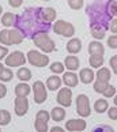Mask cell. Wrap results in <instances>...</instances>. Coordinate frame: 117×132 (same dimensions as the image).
<instances>
[{
    "instance_id": "1",
    "label": "cell",
    "mask_w": 117,
    "mask_h": 132,
    "mask_svg": "<svg viewBox=\"0 0 117 132\" xmlns=\"http://www.w3.org/2000/svg\"><path fill=\"white\" fill-rule=\"evenodd\" d=\"M15 29L19 30L23 37L33 38L36 34L45 31L48 33L49 25L45 23L41 18V8L40 7H29L21 15H16L15 19Z\"/></svg>"
},
{
    "instance_id": "2",
    "label": "cell",
    "mask_w": 117,
    "mask_h": 132,
    "mask_svg": "<svg viewBox=\"0 0 117 132\" xmlns=\"http://www.w3.org/2000/svg\"><path fill=\"white\" fill-rule=\"evenodd\" d=\"M86 12H87V15L90 16V22H91L90 25H98L101 27H104L105 30L109 29V23H110L113 16L106 11V7H105V4L102 3V0H97L94 4H91L90 7H87Z\"/></svg>"
},
{
    "instance_id": "3",
    "label": "cell",
    "mask_w": 117,
    "mask_h": 132,
    "mask_svg": "<svg viewBox=\"0 0 117 132\" xmlns=\"http://www.w3.org/2000/svg\"><path fill=\"white\" fill-rule=\"evenodd\" d=\"M31 40L34 42V45H36L38 49H41L44 53H52V52H55V49H56L55 41H53L52 38L49 37V34L45 33V31L36 34Z\"/></svg>"
},
{
    "instance_id": "4",
    "label": "cell",
    "mask_w": 117,
    "mask_h": 132,
    "mask_svg": "<svg viewBox=\"0 0 117 132\" xmlns=\"http://www.w3.org/2000/svg\"><path fill=\"white\" fill-rule=\"evenodd\" d=\"M23 34L16 29H4L0 31V44L2 45H19L23 42Z\"/></svg>"
},
{
    "instance_id": "5",
    "label": "cell",
    "mask_w": 117,
    "mask_h": 132,
    "mask_svg": "<svg viewBox=\"0 0 117 132\" xmlns=\"http://www.w3.org/2000/svg\"><path fill=\"white\" fill-rule=\"evenodd\" d=\"M26 60L30 63L31 65L38 67V68L46 67L49 64V56L44 55V53L38 52V51H29L27 55H26Z\"/></svg>"
},
{
    "instance_id": "6",
    "label": "cell",
    "mask_w": 117,
    "mask_h": 132,
    "mask_svg": "<svg viewBox=\"0 0 117 132\" xmlns=\"http://www.w3.org/2000/svg\"><path fill=\"white\" fill-rule=\"evenodd\" d=\"M53 31H55L56 34H60V36H63V37L72 38L74 34H75V27H74L72 23L60 19V21H56V23L53 25Z\"/></svg>"
},
{
    "instance_id": "7",
    "label": "cell",
    "mask_w": 117,
    "mask_h": 132,
    "mask_svg": "<svg viewBox=\"0 0 117 132\" xmlns=\"http://www.w3.org/2000/svg\"><path fill=\"white\" fill-rule=\"evenodd\" d=\"M76 112L80 117H89L91 114L90 100L86 94H79L76 98Z\"/></svg>"
},
{
    "instance_id": "8",
    "label": "cell",
    "mask_w": 117,
    "mask_h": 132,
    "mask_svg": "<svg viewBox=\"0 0 117 132\" xmlns=\"http://www.w3.org/2000/svg\"><path fill=\"white\" fill-rule=\"evenodd\" d=\"M33 94H34V102L36 104H44L48 98V91L45 87V83L41 80H36L33 83Z\"/></svg>"
},
{
    "instance_id": "9",
    "label": "cell",
    "mask_w": 117,
    "mask_h": 132,
    "mask_svg": "<svg viewBox=\"0 0 117 132\" xmlns=\"http://www.w3.org/2000/svg\"><path fill=\"white\" fill-rule=\"evenodd\" d=\"M26 55L21 51H14L6 56V65L7 67H22L26 63Z\"/></svg>"
},
{
    "instance_id": "10",
    "label": "cell",
    "mask_w": 117,
    "mask_h": 132,
    "mask_svg": "<svg viewBox=\"0 0 117 132\" xmlns=\"http://www.w3.org/2000/svg\"><path fill=\"white\" fill-rule=\"evenodd\" d=\"M14 110L18 117H23L29 110V101L27 97H16L14 101Z\"/></svg>"
},
{
    "instance_id": "11",
    "label": "cell",
    "mask_w": 117,
    "mask_h": 132,
    "mask_svg": "<svg viewBox=\"0 0 117 132\" xmlns=\"http://www.w3.org/2000/svg\"><path fill=\"white\" fill-rule=\"evenodd\" d=\"M57 102L64 108L71 106V104H72V90L68 89L67 86H65V89H60L58 90V94H57Z\"/></svg>"
},
{
    "instance_id": "12",
    "label": "cell",
    "mask_w": 117,
    "mask_h": 132,
    "mask_svg": "<svg viewBox=\"0 0 117 132\" xmlns=\"http://www.w3.org/2000/svg\"><path fill=\"white\" fill-rule=\"evenodd\" d=\"M86 127L87 124L83 119H71V120L65 121L67 131H85Z\"/></svg>"
},
{
    "instance_id": "13",
    "label": "cell",
    "mask_w": 117,
    "mask_h": 132,
    "mask_svg": "<svg viewBox=\"0 0 117 132\" xmlns=\"http://www.w3.org/2000/svg\"><path fill=\"white\" fill-rule=\"evenodd\" d=\"M56 16H57V12L53 7H45V8H41V18L42 21L51 25L56 21Z\"/></svg>"
},
{
    "instance_id": "14",
    "label": "cell",
    "mask_w": 117,
    "mask_h": 132,
    "mask_svg": "<svg viewBox=\"0 0 117 132\" xmlns=\"http://www.w3.org/2000/svg\"><path fill=\"white\" fill-rule=\"evenodd\" d=\"M61 80L67 87H76L78 83H79V78L74 71H68V72H63Z\"/></svg>"
},
{
    "instance_id": "15",
    "label": "cell",
    "mask_w": 117,
    "mask_h": 132,
    "mask_svg": "<svg viewBox=\"0 0 117 132\" xmlns=\"http://www.w3.org/2000/svg\"><path fill=\"white\" fill-rule=\"evenodd\" d=\"M94 78H95V72L91 70V68H83L80 70L79 72V80L85 85H90V83L94 82Z\"/></svg>"
},
{
    "instance_id": "16",
    "label": "cell",
    "mask_w": 117,
    "mask_h": 132,
    "mask_svg": "<svg viewBox=\"0 0 117 132\" xmlns=\"http://www.w3.org/2000/svg\"><path fill=\"white\" fill-rule=\"evenodd\" d=\"M82 51V41L79 38H71L67 44V52L70 55H76Z\"/></svg>"
},
{
    "instance_id": "17",
    "label": "cell",
    "mask_w": 117,
    "mask_h": 132,
    "mask_svg": "<svg viewBox=\"0 0 117 132\" xmlns=\"http://www.w3.org/2000/svg\"><path fill=\"white\" fill-rule=\"evenodd\" d=\"M61 83H63L61 78L55 74V75H52L46 79V89H49L52 91H56L61 87Z\"/></svg>"
},
{
    "instance_id": "18",
    "label": "cell",
    "mask_w": 117,
    "mask_h": 132,
    "mask_svg": "<svg viewBox=\"0 0 117 132\" xmlns=\"http://www.w3.org/2000/svg\"><path fill=\"white\" fill-rule=\"evenodd\" d=\"M64 67L70 71H76L78 68L80 67V61L79 59L74 55H70V56H65V60H64Z\"/></svg>"
},
{
    "instance_id": "19",
    "label": "cell",
    "mask_w": 117,
    "mask_h": 132,
    "mask_svg": "<svg viewBox=\"0 0 117 132\" xmlns=\"http://www.w3.org/2000/svg\"><path fill=\"white\" fill-rule=\"evenodd\" d=\"M89 53H90V55H99V56H104L105 48H104V45L101 44V41H98V40L91 41V42L89 44Z\"/></svg>"
},
{
    "instance_id": "20",
    "label": "cell",
    "mask_w": 117,
    "mask_h": 132,
    "mask_svg": "<svg viewBox=\"0 0 117 132\" xmlns=\"http://www.w3.org/2000/svg\"><path fill=\"white\" fill-rule=\"evenodd\" d=\"M31 91V87L25 82H21L15 86V95L16 97H27Z\"/></svg>"
},
{
    "instance_id": "21",
    "label": "cell",
    "mask_w": 117,
    "mask_h": 132,
    "mask_svg": "<svg viewBox=\"0 0 117 132\" xmlns=\"http://www.w3.org/2000/svg\"><path fill=\"white\" fill-rule=\"evenodd\" d=\"M64 117H65L64 108L56 106V108H53V109H52V112H51V119H52L53 121L58 123V121H63V120H64Z\"/></svg>"
},
{
    "instance_id": "22",
    "label": "cell",
    "mask_w": 117,
    "mask_h": 132,
    "mask_svg": "<svg viewBox=\"0 0 117 132\" xmlns=\"http://www.w3.org/2000/svg\"><path fill=\"white\" fill-rule=\"evenodd\" d=\"M90 30H91V36L95 38V40H98V41H101V40H104L105 38V29L104 27H101V26H98V25H90Z\"/></svg>"
},
{
    "instance_id": "23",
    "label": "cell",
    "mask_w": 117,
    "mask_h": 132,
    "mask_svg": "<svg viewBox=\"0 0 117 132\" xmlns=\"http://www.w3.org/2000/svg\"><path fill=\"white\" fill-rule=\"evenodd\" d=\"M95 76H97V80L108 82V83H109L112 74H110V70H109V68H106V67H101V68H98V72L95 74Z\"/></svg>"
},
{
    "instance_id": "24",
    "label": "cell",
    "mask_w": 117,
    "mask_h": 132,
    "mask_svg": "<svg viewBox=\"0 0 117 132\" xmlns=\"http://www.w3.org/2000/svg\"><path fill=\"white\" fill-rule=\"evenodd\" d=\"M15 19H16V15L12 12H4L3 16H2V25L6 26V27H12L15 25Z\"/></svg>"
},
{
    "instance_id": "25",
    "label": "cell",
    "mask_w": 117,
    "mask_h": 132,
    "mask_svg": "<svg viewBox=\"0 0 117 132\" xmlns=\"http://www.w3.org/2000/svg\"><path fill=\"white\" fill-rule=\"evenodd\" d=\"M108 108H109V104H108V101H106V98H99V100H97L95 104H94V110L99 114L105 113V112L108 110Z\"/></svg>"
},
{
    "instance_id": "26",
    "label": "cell",
    "mask_w": 117,
    "mask_h": 132,
    "mask_svg": "<svg viewBox=\"0 0 117 132\" xmlns=\"http://www.w3.org/2000/svg\"><path fill=\"white\" fill-rule=\"evenodd\" d=\"M16 78L21 82H27L31 79V71L26 67H21L19 70L16 71Z\"/></svg>"
},
{
    "instance_id": "27",
    "label": "cell",
    "mask_w": 117,
    "mask_h": 132,
    "mask_svg": "<svg viewBox=\"0 0 117 132\" xmlns=\"http://www.w3.org/2000/svg\"><path fill=\"white\" fill-rule=\"evenodd\" d=\"M104 61L105 59L104 56H99V55H90V59H89V63L93 68H101L104 65Z\"/></svg>"
},
{
    "instance_id": "28",
    "label": "cell",
    "mask_w": 117,
    "mask_h": 132,
    "mask_svg": "<svg viewBox=\"0 0 117 132\" xmlns=\"http://www.w3.org/2000/svg\"><path fill=\"white\" fill-rule=\"evenodd\" d=\"M10 121H11V114H10V112L6 110V109H2L0 110V127L8 125Z\"/></svg>"
},
{
    "instance_id": "29",
    "label": "cell",
    "mask_w": 117,
    "mask_h": 132,
    "mask_svg": "<svg viewBox=\"0 0 117 132\" xmlns=\"http://www.w3.org/2000/svg\"><path fill=\"white\" fill-rule=\"evenodd\" d=\"M106 11H108L112 16H117V2L116 0H109L105 3Z\"/></svg>"
},
{
    "instance_id": "30",
    "label": "cell",
    "mask_w": 117,
    "mask_h": 132,
    "mask_svg": "<svg viewBox=\"0 0 117 132\" xmlns=\"http://www.w3.org/2000/svg\"><path fill=\"white\" fill-rule=\"evenodd\" d=\"M49 68H51V71L53 72V74H56V75L63 74V72H64V70H65L64 64H63V63H60V61H55V63H52Z\"/></svg>"
},
{
    "instance_id": "31",
    "label": "cell",
    "mask_w": 117,
    "mask_h": 132,
    "mask_svg": "<svg viewBox=\"0 0 117 132\" xmlns=\"http://www.w3.org/2000/svg\"><path fill=\"white\" fill-rule=\"evenodd\" d=\"M14 78V72L10 68H3V71L0 72V80L2 82H10Z\"/></svg>"
},
{
    "instance_id": "32",
    "label": "cell",
    "mask_w": 117,
    "mask_h": 132,
    "mask_svg": "<svg viewBox=\"0 0 117 132\" xmlns=\"http://www.w3.org/2000/svg\"><path fill=\"white\" fill-rule=\"evenodd\" d=\"M34 128H36L37 132H46L48 129V123H45V121H42V120H38L36 119V123H34Z\"/></svg>"
},
{
    "instance_id": "33",
    "label": "cell",
    "mask_w": 117,
    "mask_h": 132,
    "mask_svg": "<svg viewBox=\"0 0 117 132\" xmlns=\"http://www.w3.org/2000/svg\"><path fill=\"white\" fill-rule=\"evenodd\" d=\"M114 94H116V87L112 86V85H108V87L102 91L104 98H112V97H114Z\"/></svg>"
},
{
    "instance_id": "34",
    "label": "cell",
    "mask_w": 117,
    "mask_h": 132,
    "mask_svg": "<svg viewBox=\"0 0 117 132\" xmlns=\"http://www.w3.org/2000/svg\"><path fill=\"white\" fill-rule=\"evenodd\" d=\"M108 85H109L108 82L95 80V82H94V90H95V93H99V94H102V91H104L106 87H108Z\"/></svg>"
},
{
    "instance_id": "35",
    "label": "cell",
    "mask_w": 117,
    "mask_h": 132,
    "mask_svg": "<svg viewBox=\"0 0 117 132\" xmlns=\"http://www.w3.org/2000/svg\"><path fill=\"white\" fill-rule=\"evenodd\" d=\"M36 119L42 120V121H45V123H48L49 119H51V113H48L46 110H38L37 114H36Z\"/></svg>"
},
{
    "instance_id": "36",
    "label": "cell",
    "mask_w": 117,
    "mask_h": 132,
    "mask_svg": "<svg viewBox=\"0 0 117 132\" xmlns=\"http://www.w3.org/2000/svg\"><path fill=\"white\" fill-rule=\"evenodd\" d=\"M83 4H85L83 0H68V6L72 10H80L83 7Z\"/></svg>"
},
{
    "instance_id": "37",
    "label": "cell",
    "mask_w": 117,
    "mask_h": 132,
    "mask_svg": "<svg viewBox=\"0 0 117 132\" xmlns=\"http://www.w3.org/2000/svg\"><path fill=\"white\" fill-rule=\"evenodd\" d=\"M108 46L110 49H117V34H113L108 38Z\"/></svg>"
},
{
    "instance_id": "38",
    "label": "cell",
    "mask_w": 117,
    "mask_h": 132,
    "mask_svg": "<svg viewBox=\"0 0 117 132\" xmlns=\"http://www.w3.org/2000/svg\"><path fill=\"white\" fill-rule=\"evenodd\" d=\"M109 65H110V68H112V71H113L114 74L117 75V55H114V56H112V57H110Z\"/></svg>"
},
{
    "instance_id": "39",
    "label": "cell",
    "mask_w": 117,
    "mask_h": 132,
    "mask_svg": "<svg viewBox=\"0 0 117 132\" xmlns=\"http://www.w3.org/2000/svg\"><path fill=\"white\" fill-rule=\"evenodd\" d=\"M106 112H108V116L110 120H117V106H112L110 109L108 108Z\"/></svg>"
},
{
    "instance_id": "40",
    "label": "cell",
    "mask_w": 117,
    "mask_h": 132,
    "mask_svg": "<svg viewBox=\"0 0 117 132\" xmlns=\"http://www.w3.org/2000/svg\"><path fill=\"white\" fill-rule=\"evenodd\" d=\"M109 30L113 33V34H117V18H114V19H112V21H110Z\"/></svg>"
},
{
    "instance_id": "41",
    "label": "cell",
    "mask_w": 117,
    "mask_h": 132,
    "mask_svg": "<svg viewBox=\"0 0 117 132\" xmlns=\"http://www.w3.org/2000/svg\"><path fill=\"white\" fill-rule=\"evenodd\" d=\"M8 4L12 8H19L23 4V0H8Z\"/></svg>"
},
{
    "instance_id": "42",
    "label": "cell",
    "mask_w": 117,
    "mask_h": 132,
    "mask_svg": "<svg viewBox=\"0 0 117 132\" xmlns=\"http://www.w3.org/2000/svg\"><path fill=\"white\" fill-rule=\"evenodd\" d=\"M7 55H8V48L6 45H0V60L6 59Z\"/></svg>"
},
{
    "instance_id": "43",
    "label": "cell",
    "mask_w": 117,
    "mask_h": 132,
    "mask_svg": "<svg viewBox=\"0 0 117 132\" xmlns=\"http://www.w3.org/2000/svg\"><path fill=\"white\" fill-rule=\"evenodd\" d=\"M7 95V87L3 85V83H0V100L4 98V97Z\"/></svg>"
},
{
    "instance_id": "44",
    "label": "cell",
    "mask_w": 117,
    "mask_h": 132,
    "mask_svg": "<svg viewBox=\"0 0 117 132\" xmlns=\"http://www.w3.org/2000/svg\"><path fill=\"white\" fill-rule=\"evenodd\" d=\"M52 132H63L64 131V128H61V127H53V128H51Z\"/></svg>"
},
{
    "instance_id": "45",
    "label": "cell",
    "mask_w": 117,
    "mask_h": 132,
    "mask_svg": "<svg viewBox=\"0 0 117 132\" xmlns=\"http://www.w3.org/2000/svg\"><path fill=\"white\" fill-rule=\"evenodd\" d=\"M95 129H106V131H109V132L113 131V128H110V127H97Z\"/></svg>"
},
{
    "instance_id": "46",
    "label": "cell",
    "mask_w": 117,
    "mask_h": 132,
    "mask_svg": "<svg viewBox=\"0 0 117 132\" xmlns=\"http://www.w3.org/2000/svg\"><path fill=\"white\" fill-rule=\"evenodd\" d=\"M113 101H114V105L117 106V94H114V100Z\"/></svg>"
},
{
    "instance_id": "47",
    "label": "cell",
    "mask_w": 117,
    "mask_h": 132,
    "mask_svg": "<svg viewBox=\"0 0 117 132\" xmlns=\"http://www.w3.org/2000/svg\"><path fill=\"white\" fill-rule=\"evenodd\" d=\"M3 68H4V65L2 64V63H0V72H2V71H3Z\"/></svg>"
},
{
    "instance_id": "48",
    "label": "cell",
    "mask_w": 117,
    "mask_h": 132,
    "mask_svg": "<svg viewBox=\"0 0 117 132\" xmlns=\"http://www.w3.org/2000/svg\"><path fill=\"white\" fill-rule=\"evenodd\" d=\"M2 12H3V7L0 6V15H2Z\"/></svg>"
},
{
    "instance_id": "49",
    "label": "cell",
    "mask_w": 117,
    "mask_h": 132,
    "mask_svg": "<svg viewBox=\"0 0 117 132\" xmlns=\"http://www.w3.org/2000/svg\"><path fill=\"white\" fill-rule=\"evenodd\" d=\"M44 2H51V0H44Z\"/></svg>"
}]
</instances>
